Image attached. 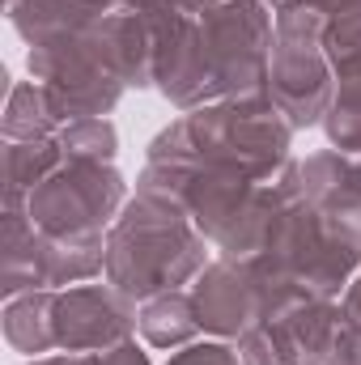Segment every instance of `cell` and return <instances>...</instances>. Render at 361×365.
Returning a JSON list of instances; mask_svg holds the SVG:
<instances>
[{
    "instance_id": "cell-1",
    "label": "cell",
    "mask_w": 361,
    "mask_h": 365,
    "mask_svg": "<svg viewBox=\"0 0 361 365\" xmlns=\"http://www.w3.org/2000/svg\"><path fill=\"white\" fill-rule=\"evenodd\" d=\"M276 38V13L264 0L195 4L153 51V90L179 110L221 98L264 93Z\"/></svg>"
},
{
    "instance_id": "cell-2",
    "label": "cell",
    "mask_w": 361,
    "mask_h": 365,
    "mask_svg": "<svg viewBox=\"0 0 361 365\" xmlns=\"http://www.w3.org/2000/svg\"><path fill=\"white\" fill-rule=\"evenodd\" d=\"M289 140L293 128L268 102V93H247L183 110L149 140V162H179L272 182L289 166Z\"/></svg>"
},
{
    "instance_id": "cell-3",
    "label": "cell",
    "mask_w": 361,
    "mask_h": 365,
    "mask_svg": "<svg viewBox=\"0 0 361 365\" xmlns=\"http://www.w3.org/2000/svg\"><path fill=\"white\" fill-rule=\"evenodd\" d=\"M208 268V238L187 217L179 200L136 187L106 230V284L132 302H153L195 284Z\"/></svg>"
},
{
    "instance_id": "cell-4",
    "label": "cell",
    "mask_w": 361,
    "mask_h": 365,
    "mask_svg": "<svg viewBox=\"0 0 361 365\" xmlns=\"http://www.w3.org/2000/svg\"><path fill=\"white\" fill-rule=\"evenodd\" d=\"M276 289V314L302 297L340 302L361 268V247H353L302 191L298 162L285 166V208L272 225L260 255H251ZM272 314V319H276Z\"/></svg>"
},
{
    "instance_id": "cell-5",
    "label": "cell",
    "mask_w": 361,
    "mask_h": 365,
    "mask_svg": "<svg viewBox=\"0 0 361 365\" xmlns=\"http://www.w3.org/2000/svg\"><path fill=\"white\" fill-rule=\"evenodd\" d=\"M268 102L289 119V128H315L336 102V68L323 47V13L319 9H285L276 13L268 64Z\"/></svg>"
},
{
    "instance_id": "cell-6",
    "label": "cell",
    "mask_w": 361,
    "mask_h": 365,
    "mask_svg": "<svg viewBox=\"0 0 361 365\" xmlns=\"http://www.w3.org/2000/svg\"><path fill=\"white\" fill-rule=\"evenodd\" d=\"M128 204V182L111 162H64L26 200V217L47 238L106 234Z\"/></svg>"
},
{
    "instance_id": "cell-7",
    "label": "cell",
    "mask_w": 361,
    "mask_h": 365,
    "mask_svg": "<svg viewBox=\"0 0 361 365\" xmlns=\"http://www.w3.org/2000/svg\"><path fill=\"white\" fill-rule=\"evenodd\" d=\"M200 331L217 340H243L251 327L276 314V289L255 259H213L191 284Z\"/></svg>"
},
{
    "instance_id": "cell-8",
    "label": "cell",
    "mask_w": 361,
    "mask_h": 365,
    "mask_svg": "<svg viewBox=\"0 0 361 365\" xmlns=\"http://www.w3.org/2000/svg\"><path fill=\"white\" fill-rule=\"evenodd\" d=\"M51 327H56V349L64 353H106L141 327L136 302L119 293L115 284H68L56 289L51 306Z\"/></svg>"
},
{
    "instance_id": "cell-9",
    "label": "cell",
    "mask_w": 361,
    "mask_h": 365,
    "mask_svg": "<svg viewBox=\"0 0 361 365\" xmlns=\"http://www.w3.org/2000/svg\"><path fill=\"white\" fill-rule=\"evenodd\" d=\"M298 179L306 200L353 247H361V158H349L340 149L310 153L306 162H298Z\"/></svg>"
},
{
    "instance_id": "cell-10",
    "label": "cell",
    "mask_w": 361,
    "mask_h": 365,
    "mask_svg": "<svg viewBox=\"0 0 361 365\" xmlns=\"http://www.w3.org/2000/svg\"><path fill=\"white\" fill-rule=\"evenodd\" d=\"M13 30L30 43L43 47L51 38L77 34L93 21H102L106 13L119 9V0H4Z\"/></svg>"
},
{
    "instance_id": "cell-11",
    "label": "cell",
    "mask_w": 361,
    "mask_h": 365,
    "mask_svg": "<svg viewBox=\"0 0 361 365\" xmlns=\"http://www.w3.org/2000/svg\"><path fill=\"white\" fill-rule=\"evenodd\" d=\"M64 166L60 136L43 140H4V204H26L39 182H47Z\"/></svg>"
},
{
    "instance_id": "cell-12",
    "label": "cell",
    "mask_w": 361,
    "mask_h": 365,
    "mask_svg": "<svg viewBox=\"0 0 361 365\" xmlns=\"http://www.w3.org/2000/svg\"><path fill=\"white\" fill-rule=\"evenodd\" d=\"M51 306H56V289H34V293L4 297V340L26 357L51 353L56 349Z\"/></svg>"
},
{
    "instance_id": "cell-13",
    "label": "cell",
    "mask_w": 361,
    "mask_h": 365,
    "mask_svg": "<svg viewBox=\"0 0 361 365\" xmlns=\"http://www.w3.org/2000/svg\"><path fill=\"white\" fill-rule=\"evenodd\" d=\"M141 336L153 349H183L200 336V319H195V302L191 293H162L153 302H145L141 310Z\"/></svg>"
},
{
    "instance_id": "cell-14",
    "label": "cell",
    "mask_w": 361,
    "mask_h": 365,
    "mask_svg": "<svg viewBox=\"0 0 361 365\" xmlns=\"http://www.w3.org/2000/svg\"><path fill=\"white\" fill-rule=\"evenodd\" d=\"M4 140H43V136H60V115L51 110V98L39 81H21L9 90L4 102Z\"/></svg>"
},
{
    "instance_id": "cell-15",
    "label": "cell",
    "mask_w": 361,
    "mask_h": 365,
    "mask_svg": "<svg viewBox=\"0 0 361 365\" xmlns=\"http://www.w3.org/2000/svg\"><path fill=\"white\" fill-rule=\"evenodd\" d=\"M60 145H64V162H115L119 136L115 123L102 119H73L60 128Z\"/></svg>"
},
{
    "instance_id": "cell-16",
    "label": "cell",
    "mask_w": 361,
    "mask_h": 365,
    "mask_svg": "<svg viewBox=\"0 0 361 365\" xmlns=\"http://www.w3.org/2000/svg\"><path fill=\"white\" fill-rule=\"evenodd\" d=\"M238 357H243V365H298V353L276 319H264L260 327H251L238 340Z\"/></svg>"
},
{
    "instance_id": "cell-17",
    "label": "cell",
    "mask_w": 361,
    "mask_h": 365,
    "mask_svg": "<svg viewBox=\"0 0 361 365\" xmlns=\"http://www.w3.org/2000/svg\"><path fill=\"white\" fill-rule=\"evenodd\" d=\"M323 47L332 60L361 47V0H349L332 13H323Z\"/></svg>"
},
{
    "instance_id": "cell-18",
    "label": "cell",
    "mask_w": 361,
    "mask_h": 365,
    "mask_svg": "<svg viewBox=\"0 0 361 365\" xmlns=\"http://www.w3.org/2000/svg\"><path fill=\"white\" fill-rule=\"evenodd\" d=\"M323 132H327L332 149H340L349 158H361V102L336 98L332 110L323 115Z\"/></svg>"
},
{
    "instance_id": "cell-19",
    "label": "cell",
    "mask_w": 361,
    "mask_h": 365,
    "mask_svg": "<svg viewBox=\"0 0 361 365\" xmlns=\"http://www.w3.org/2000/svg\"><path fill=\"white\" fill-rule=\"evenodd\" d=\"M166 365H243V357L221 340H204V344H183V353H175Z\"/></svg>"
},
{
    "instance_id": "cell-20",
    "label": "cell",
    "mask_w": 361,
    "mask_h": 365,
    "mask_svg": "<svg viewBox=\"0 0 361 365\" xmlns=\"http://www.w3.org/2000/svg\"><path fill=\"white\" fill-rule=\"evenodd\" d=\"M332 68H336V98L361 102V47L349 51V56H336Z\"/></svg>"
},
{
    "instance_id": "cell-21",
    "label": "cell",
    "mask_w": 361,
    "mask_h": 365,
    "mask_svg": "<svg viewBox=\"0 0 361 365\" xmlns=\"http://www.w3.org/2000/svg\"><path fill=\"white\" fill-rule=\"evenodd\" d=\"M93 365H149V357H145L132 340H123V344H115V349H106V353H93Z\"/></svg>"
},
{
    "instance_id": "cell-22",
    "label": "cell",
    "mask_w": 361,
    "mask_h": 365,
    "mask_svg": "<svg viewBox=\"0 0 361 365\" xmlns=\"http://www.w3.org/2000/svg\"><path fill=\"white\" fill-rule=\"evenodd\" d=\"M340 310H345V323H349L353 331H361V268H357V276H353V284L345 289V297H340Z\"/></svg>"
},
{
    "instance_id": "cell-23",
    "label": "cell",
    "mask_w": 361,
    "mask_h": 365,
    "mask_svg": "<svg viewBox=\"0 0 361 365\" xmlns=\"http://www.w3.org/2000/svg\"><path fill=\"white\" fill-rule=\"evenodd\" d=\"M332 365H361V331L345 327V336H340V344H336Z\"/></svg>"
},
{
    "instance_id": "cell-24",
    "label": "cell",
    "mask_w": 361,
    "mask_h": 365,
    "mask_svg": "<svg viewBox=\"0 0 361 365\" xmlns=\"http://www.w3.org/2000/svg\"><path fill=\"white\" fill-rule=\"evenodd\" d=\"M272 13H285V9H319V13H332V9H340V4H349V0H264Z\"/></svg>"
},
{
    "instance_id": "cell-25",
    "label": "cell",
    "mask_w": 361,
    "mask_h": 365,
    "mask_svg": "<svg viewBox=\"0 0 361 365\" xmlns=\"http://www.w3.org/2000/svg\"><path fill=\"white\" fill-rule=\"evenodd\" d=\"M30 365H93V353H56V357H34Z\"/></svg>"
},
{
    "instance_id": "cell-26",
    "label": "cell",
    "mask_w": 361,
    "mask_h": 365,
    "mask_svg": "<svg viewBox=\"0 0 361 365\" xmlns=\"http://www.w3.org/2000/svg\"><path fill=\"white\" fill-rule=\"evenodd\" d=\"M204 4H221V0H204Z\"/></svg>"
}]
</instances>
